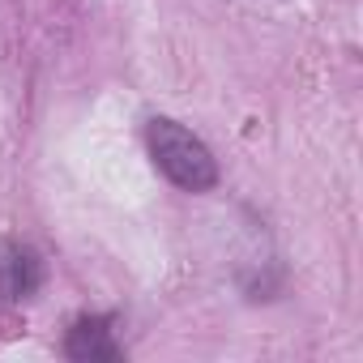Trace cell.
Here are the masks:
<instances>
[{
    "label": "cell",
    "mask_w": 363,
    "mask_h": 363,
    "mask_svg": "<svg viewBox=\"0 0 363 363\" xmlns=\"http://www.w3.org/2000/svg\"><path fill=\"white\" fill-rule=\"evenodd\" d=\"M145 141H150V158L158 162V171L184 193H206L218 184V162L210 154V145L201 137H193L184 124L154 116L145 124Z\"/></svg>",
    "instance_id": "6da1fadb"
},
{
    "label": "cell",
    "mask_w": 363,
    "mask_h": 363,
    "mask_svg": "<svg viewBox=\"0 0 363 363\" xmlns=\"http://www.w3.org/2000/svg\"><path fill=\"white\" fill-rule=\"evenodd\" d=\"M65 354L77 359V363H111V359H120V346L111 342V320L107 316L73 320V329L65 337Z\"/></svg>",
    "instance_id": "7a4b0ae2"
},
{
    "label": "cell",
    "mask_w": 363,
    "mask_h": 363,
    "mask_svg": "<svg viewBox=\"0 0 363 363\" xmlns=\"http://www.w3.org/2000/svg\"><path fill=\"white\" fill-rule=\"evenodd\" d=\"M43 282V265L30 248H5L0 252V291L9 299H30Z\"/></svg>",
    "instance_id": "3957f363"
}]
</instances>
